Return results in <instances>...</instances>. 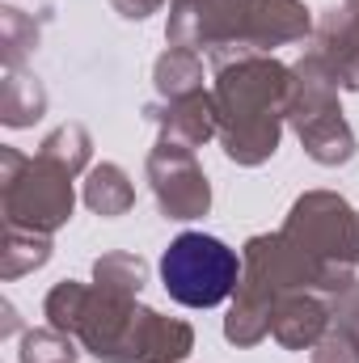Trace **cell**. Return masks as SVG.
Instances as JSON below:
<instances>
[{
	"instance_id": "1",
	"label": "cell",
	"mask_w": 359,
	"mask_h": 363,
	"mask_svg": "<svg viewBox=\"0 0 359 363\" xmlns=\"http://www.w3.org/2000/svg\"><path fill=\"white\" fill-rule=\"evenodd\" d=\"M161 283L186 308H211L237 283V254L207 233H182L161 254Z\"/></svg>"
}]
</instances>
